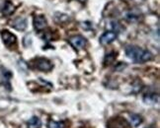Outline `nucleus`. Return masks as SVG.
Listing matches in <instances>:
<instances>
[{
	"label": "nucleus",
	"mask_w": 160,
	"mask_h": 128,
	"mask_svg": "<svg viewBox=\"0 0 160 128\" xmlns=\"http://www.w3.org/2000/svg\"><path fill=\"white\" fill-rule=\"evenodd\" d=\"M143 101L146 103H155L158 102V96L156 94H146L143 97Z\"/></svg>",
	"instance_id": "4468645a"
},
{
	"label": "nucleus",
	"mask_w": 160,
	"mask_h": 128,
	"mask_svg": "<svg viewBox=\"0 0 160 128\" xmlns=\"http://www.w3.org/2000/svg\"><path fill=\"white\" fill-rule=\"evenodd\" d=\"M1 11H2V13L4 15L9 16V15H11L15 11V7H14V5L12 4L10 1H5L3 6H2V8H1Z\"/></svg>",
	"instance_id": "9d476101"
},
{
	"label": "nucleus",
	"mask_w": 160,
	"mask_h": 128,
	"mask_svg": "<svg viewBox=\"0 0 160 128\" xmlns=\"http://www.w3.org/2000/svg\"><path fill=\"white\" fill-rule=\"evenodd\" d=\"M146 128H155L154 126H153V125H151V126H147Z\"/></svg>",
	"instance_id": "a211bd4d"
},
{
	"label": "nucleus",
	"mask_w": 160,
	"mask_h": 128,
	"mask_svg": "<svg viewBox=\"0 0 160 128\" xmlns=\"http://www.w3.org/2000/svg\"><path fill=\"white\" fill-rule=\"evenodd\" d=\"M47 19L45 16L42 15H38V16H35L34 17V20H33V25L34 28L37 32H41L46 27H47Z\"/></svg>",
	"instance_id": "6e6552de"
},
{
	"label": "nucleus",
	"mask_w": 160,
	"mask_h": 128,
	"mask_svg": "<svg viewBox=\"0 0 160 128\" xmlns=\"http://www.w3.org/2000/svg\"><path fill=\"white\" fill-rule=\"evenodd\" d=\"M126 19L128 21H130V22H134V21H137L138 19V16L137 14H134V13H132V12H128V13L126 15Z\"/></svg>",
	"instance_id": "dca6fc26"
},
{
	"label": "nucleus",
	"mask_w": 160,
	"mask_h": 128,
	"mask_svg": "<svg viewBox=\"0 0 160 128\" xmlns=\"http://www.w3.org/2000/svg\"><path fill=\"white\" fill-rule=\"evenodd\" d=\"M118 38V34L115 31H108V32H105L99 39V41L102 45H108L110 44H112L114 40H117Z\"/></svg>",
	"instance_id": "39448f33"
},
{
	"label": "nucleus",
	"mask_w": 160,
	"mask_h": 128,
	"mask_svg": "<svg viewBox=\"0 0 160 128\" xmlns=\"http://www.w3.org/2000/svg\"><path fill=\"white\" fill-rule=\"evenodd\" d=\"M68 42L74 50H82V48L85 47V45H87V40L81 35H75V36H70L68 39Z\"/></svg>",
	"instance_id": "7ed1b4c3"
},
{
	"label": "nucleus",
	"mask_w": 160,
	"mask_h": 128,
	"mask_svg": "<svg viewBox=\"0 0 160 128\" xmlns=\"http://www.w3.org/2000/svg\"><path fill=\"white\" fill-rule=\"evenodd\" d=\"M142 121H143V119H142V117H141V115H139L138 113L131 114V122L134 127L139 126L141 123H142Z\"/></svg>",
	"instance_id": "f8f14e48"
},
{
	"label": "nucleus",
	"mask_w": 160,
	"mask_h": 128,
	"mask_svg": "<svg viewBox=\"0 0 160 128\" xmlns=\"http://www.w3.org/2000/svg\"><path fill=\"white\" fill-rule=\"evenodd\" d=\"M1 38L4 42V45L7 46L8 48L13 47L17 44V38L14 34L10 33L7 30H3L1 31Z\"/></svg>",
	"instance_id": "20e7f679"
},
{
	"label": "nucleus",
	"mask_w": 160,
	"mask_h": 128,
	"mask_svg": "<svg viewBox=\"0 0 160 128\" xmlns=\"http://www.w3.org/2000/svg\"><path fill=\"white\" fill-rule=\"evenodd\" d=\"M11 78H12V73L7 69H2L1 73H0V79H1V85L7 90L11 91Z\"/></svg>",
	"instance_id": "423d86ee"
},
{
	"label": "nucleus",
	"mask_w": 160,
	"mask_h": 128,
	"mask_svg": "<svg viewBox=\"0 0 160 128\" xmlns=\"http://www.w3.org/2000/svg\"><path fill=\"white\" fill-rule=\"evenodd\" d=\"M33 66L34 68L38 69L40 71H46L48 72L53 68L52 63L45 57H37L33 60Z\"/></svg>",
	"instance_id": "f03ea898"
},
{
	"label": "nucleus",
	"mask_w": 160,
	"mask_h": 128,
	"mask_svg": "<svg viewBox=\"0 0 160 128\" xmlns=\"http://www.w3.org/2000/svg\"><path fill=\"white\" fill-rule=\"evenodd\" d=\"M27 125H28V128H41L42 121L38 116H33L28 120Z\"/></svg>",
	"instance_id": "9b49d317"
},
{
	"label": "nucleus",
	"mask_w": 160,
	"mask_h": 128,
	"mask_svg": "<svg viewBox=\"0 0 160 128\" xmlns=\"http://www.w3.org/2000/svg\"><path fill=\"white\" fill-rule=\"evenodd\" d=\"M48 128H65V123L63 121L50 120L48 123Z\"/></svg>",
	"instance_id": "2eb2a0df"
},
{
	"label": "nucleus",
	"mask_w": 160,
	"mask_h": 128,
	"mask_svg": "<svg viewBox=\"0 0 160 128\" xmlns=\"http://www.w3.org/2000/svg\"><path fill=\"white\" fill-rule=\"evenodd\" d=\"M116 58H117V52L112 51L111 53L106 54L105 58H104V65L107 66V65L112 64L115 61V60H116Z\"/></svg>",
	"instance_id": "ddd939ff"
},
{
	"label": "nucleus",
	"mask_w": 160,
	"mask_h": 128,
	"mask_svg": "<svg viewBox=\"0 0 160 128\" xmlns=\"http://www.w3.org/2000/svg\"><path fill=\"white\" fill-rule=\"evenodd\" d=\"M77 1L81 2V3H85V2H86V0H77Z\"/></svg>",
	"instance_id": "f3484780"
},
{
	"label": "nucleus",
	"mask_w": 160,
	"mask_h": 128,
	"mask_svg": "<svg viewBox=\"0 0 160 128\" xmlns=\"http://www.w3.org/2000/svg\"><path fill=\"white\" fill-rule=\"evenodd\" d=\"M11 26L17 31H24L27 28V20L23 17H18L15 20H13Z\"/></svg>",
	"instance_id": "1a4fd4ad"
},
{
	"label": "nucleus",
	"mask_w": 160,
	"mask_h": 128,
	"mask_svg": "<svg viewBox=\"0 0 160 128\" xmlns=\"http://www.w3.org/2000/svg\"><path fill=\"white\" fill-rule=\"evenodd\" d=\"M126 54L134 63H144L147 61H150L153 58V55L150 51H148L147 50H143V48L137 45L127 46Z\"/></svg>",
	"instance_id": "f257e3e1"
},
{
	"label": "nucleus",
	"mask_w": 160,
	"mask_h": 128,
	"mask_svg": "<svg viewBox=\"0 0 160 128\" xmlns=\"http://www.w3.org/2000/svg\"><path fill=\"white\" fill-rule=\"evenodd\" d=\"M128 121L122 117H113L107 122V128H127Z\"/></svg>",
	"instance_id": "0eeeda50"
}]
</instances>
